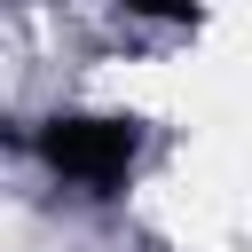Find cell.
Segmentation results:
<instances>
[{
	"label": "cell",
	"mask_w": 252,
	"mask_h": 252,
	"mask_svg": "<svg viewBox=\"0 0 252 252\" xmlns=\"http://www.w3.org/2000/svg\"><path fill=\"white\" fill-rule=\"evenodd\" d=\"M39 158L79 181V189H118L126 165H134V118H47L39 126Z\"/></svg>",
	"instance_id": "6da1fadb"
},
{
	"label": "cell",
	"mask_w": 252,
	"mask_h": 252,
	"mask_svg": "<svg viewBox=\"0 0 252 252\" xmlns=\"http://www.w3.org/2000/svg\"><path fill=\"white\" fill-rule=\"evenodd\" d=\"M134 16H158V24H197V0H126Z\"/></svg>",
	"instance_id": "7a4b0ae2"
}]
</instances>
